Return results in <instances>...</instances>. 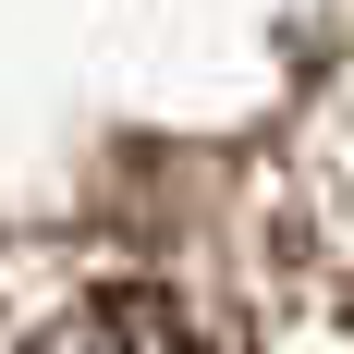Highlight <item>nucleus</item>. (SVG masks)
<instances>
[{"instance_id": "1", "label": "nucleus", "mask_w": 354, "mask_h": 354, "mask_svg": "<svg viewBox=\"0 0 354 354\" xmlns=\"http://www.w3.org/2000/svg\"><path fill=\"white\" fill-rule=\"evenodd\" d=\"M25 354H196V330H183L171 293L122 281V293H86V306H73L62 330H37Z\"/></svg>"}]
</instances>
